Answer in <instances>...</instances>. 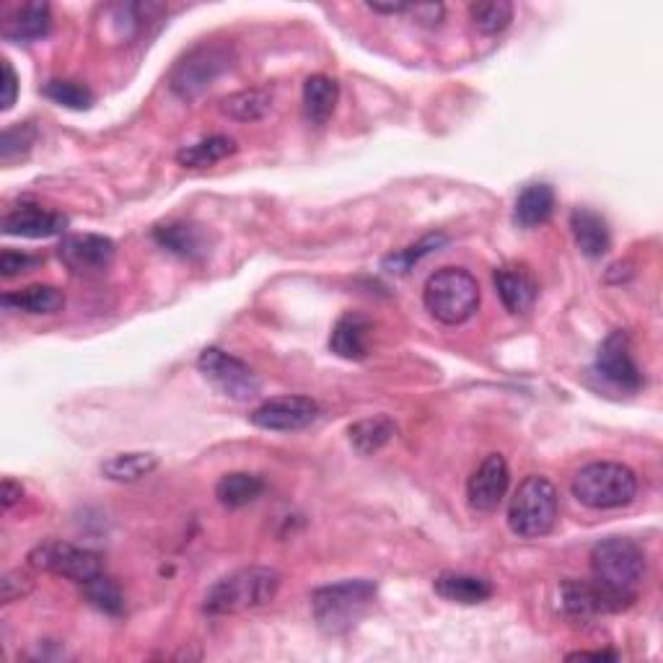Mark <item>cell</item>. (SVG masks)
<instances>
[{
    "instance_id": "31",
    "label": "cell",
    "mask_w": 663,
    "mask_h": 663,
    "mask_svg": "<svg viewBox=\"0 0 663 663\" xmlns=\"http://www.w3.org/2000/svg\"><path fill=\"white\" fill-rule=\"evenodd\" d=\"M83 596L88 599V604L96 606V610L104 614H112V617H120L124 612V596L120 591V586L114 583V580H109L107 576L88 580L86 586H83Z\"/></svg>"
},
{
    "instance_id": "21",
    "label": "cell",
    "mask_w": 663,
    "mask_h": 663,
    "mask_svg": "<svg viewBox=\"0 0 663 663\" xmlns=\"http://www.w3.org/2000/svg\"><path fill=\"white\" fill-rule=\"evenodd\" d=\"M154 239L166 249V252L177 254V257L200 260L207 254V237L200 226L192 224L158 226L154 231Z\"/></svg>"
},
{
    "instance_id": "35",
    "label": "cell",
    "mask_w": 663,
    "mask_h": 663,
    "mask_svg": "<svg viewBox=\"0 0 663 663\" xmlns=\"http://www.w3.org/2000/svg\"><path fill=\"white\" fill-rule=\"evenodd\" d=\"M39 265V254L16 252V249H3V254H0V275H3V278H16V275L32 273V269Z\"/></svg>"
},
{
    "instance_id": "5",
    "label": "cell",
    "mask_w": 663,
    "mask_h": 663,
    "mask_svg": "<svg viewBox=\"0 0 663 663\" xmlns=\"http://www.w3.org/2000/svg\"><path fill=\"white\" fill-rule=\"evenodd\" d=\"M559 503L557 490L547 477L531 474L521 482L508 506V527L521 539H539L550 534L557 523Z\"/></svg>"
},
{
    "instance_id": "38",
    "label": "cell",
    "mask_w": 663,
    "mask_h": 663,
    "mask_svg": "<svg viewBox=\"0 0 663 663\" xmlns=\"http://www.w3.org/2000/svg\"><path fill=\"white\" fill-rule=\"evenodd\" d=\"M16 94H19V79L16 73H13L11 62L3 60V96H0V109H3V112H9L13 104H16Z\"/></svg>"
},
{
    "instance_id": "37",
    "label": "cell",
    "mask_w": 663,
    "mask_h": 663,
    "mask_svg": "<svg viewBox=\"0 0 663 663\" xmlns=\"http://www.w3.org/2000/svg\"><path fill=\"white\" fill-rule=\"evenodd\" d=\"M407 13H412V19L418 21L420 26L435 29V26H438L441 21H444L446 9L441 3H418V5H410V11H407Z\"/></svg>"
},
{
    "instance_id": "41",
    "label": "cell",
    "mask_w": 663,
    "mask_h": 663,
    "mask_svg": "<svg viewBox=\"0 0 663 663\" xmlns=\"http://www.w3.org/2000/svg\"><path fill=\"white\" fill-rule=\"evenodd\" d=\"M568 659H570V661H576V659H580V661H586V659H593V661L612 659V661H617V659H619V653H614V651H578V653H570Z\"/></svg>"
},
{
    "instance_id": "27",
    "label": "cell",
    "mask_w": 663,
    "mask_h": 663,
    "mask_svg": "<svg viewBox=\"0 0 663 663\" xmlns=\"http://www.w3.org/2000/svg\"><path fill=\"white\" fill-rule=\"evenodd\" d=\"M233 154H237V141L233 137L210 135L192 145H184L177 154V161L186 166V169H203V166H213Z\"/></svg>"
},
{
    "instance_id": "4",
    "label": "cell",
    "mask_w": 663,
    "mask_h": 663,
    "mask_svg": "<svg viewBox=\"0 0 663 663\" xmlns=\"http://www.w3.org/2000/svg\"><path fill=\"white\" fill-rule=\"evenodd\" d=\"M423 301L433 320L456 327V324L472 320L477 306H480V286L467 269L444 267L427 278Z\"/></svg>"
},
{
    "instance_id": "30",
    "label": "cell",
    "mask_w": 663,
    "mask_h": 663,
    "mask_svg": "<svg viewBox=\"0 0 663 663\" xmlns=\"http://www.w3.org/2000/svg\"><path fill=\"white\" fill-rule=\"evenodd\" d=\"M469 19L472 24L487 37L503 34L514 21V3L508 0H480V3L469 5Z\"/></svg>"
},
{
    "instance_id": "3",
    "label": "cell",
    "mask_w": 663,
    "mask_h": 663,
    "mask_svg": "<svg viewBox=\"0 0 663 663\" xmlns=\"http://www.w3.org/2000/svg\"><path fill=\"white\" fill-rule=\"evenodd\" d=\"M572 497L593 510H612L630 506L638 495V477L630 467L617 461H593L586 465L570 482Z\"/></svg>"
},
{
    "instance_id": "40",
    "label": "cell",
    "mask_w": 663,
    "mask_h": 663,
    "mask_svg": "<svg viewBox=\"0 0 663 663\" xmlns=\"http://www.w3.org/2000/svg\"><path fill=\"white\" fill-rule=\"evenodd\" d=\"M365 9L373 13H386V16H397V13L410 11V3H369Z\"/></svg>"
},
{
    "instance_id": "25",
    "label": "cell",
    "mask_w": 663,
    "mask_h": 663,
    "mask_svg": "<svg viewBox=\"0 0 663 663\" xmlns=\"http://www.w3.org/2000/svg\"><path fill=\"white\" fill-rule=\"evenodd\" d=\"M158 467V456L148 451L112 454L101 461V474L112 482H137Z\"/></svg>"
},
{
    "instance_id": "9",
    "label": "cell",
    "mask_w": 663,
    "mask_h": 663,
    "mask_svg": "<svg viewBox=\"0 0 663 663\" xmlns=\"http://www.w3.org/2000/svg\"><path fill=\"white\" fill-rule=\"evenodd\" d=\"M559 601H563V610L568 617L593 619L599 617V614H617L630 610L635 601H638V593L610 589V586L599 583L596 578H568L559 586Z\"/></svg>"
},
{
    "instance_id": "7",
    "label": "cell",
    "mask_w": 663,
    "mask_h": 663,
    "mask_svg": "<svg viewBox=\"0 0 663 663\" xmlns=\"http://www.w3.org/2000/svg\"><path fill=\"white\" fill-rule=\"evenodd\" d=\"M233 55L224 45H200L195 50H190L182 60L177 62L174 71H171V92L179 99H197L200 94H205L213 86V81L220 79L228 68H231Z\"/></svg>"
},
{
    "instance_id": "18",
    "label": "cell",
    "mask_w": 663,
    "mask_h": 663,
    "mask_svg": "<svg viewBox=\"0 0 663 663\" xmlns=\"http://www.w3.org/2000/svg\"><path fill=\"white\" fill-rule=\"evenodd\" d=\"M495 290L501 296L503 306H506L510 314H523L534 306L539 286L537 280L531 278L527 269L521 267H501L495 269Z\"/></svg>"
},
{
    "instance_id": "13",
    "label": "cell",
    "mask_w": 663,
    "mask_h": 663,
    "mask_svg": "<svg viewBox=\"0 0 663 663\" xmlns=\"http://www.w3.org/2000/svg\"><path fill=\"white\" fill-rule=\"evenodd\" d=\"M58 254L75 275H101L112 267L117 257V244L101 233H71L60 241Z\"/></svg>"
},
{
    "instance_id": "1",
    "label": "cell",
    "mask_w": 663,
    "mask_h": 663,
    "mask_svg": "<svg viewBox=\"0 0 663 663\" xmlns=\"http://www.w3.org/2000/svg\"><path fill=\"white\" fill-rule=\"evenodd\" d=\"M282 576L275 568H241L224 576L205 593L203 610L213 617L260 610L278 596Z\"/></svg>"
},
{
    "instance_id": "11",
    "label": "cell",
    "mask_w": 663,
    "mask_h": 663,
    "mask_svg": "<svg viewBox=\"0 0 663 663\" xmlns=\"http://www.w3.org/2000/svg\"><path fill=\"white\" fill-rule=\"evenodd\" d=\"M593 373L599 378H604L606 384H612L614 389L622 391H638L642 386V373L635 363L632 350H630V335L627 332H612L596 352V361H593Z\"/></svg>"
},
{
    "instance_id": "6",
    "label": "cell",
    "mask_w": 663,
    "mask_h": 663,
    "mask_svg": "<svg viewBox=\"0 0 663 663\" xmlns=\"http://www.w3.org/2000/svg\"><path fill=\"white\" fill-rule=\"evenodd\" d=\"M648 570L646 550L627 537L601 539L591 547V572L610 589L638 593Z\"/></svg>"
},
{
    "instance_id": "28",
    "label": "cell",
    "mask_w": 663,
    "mask_h": 663,
    "mask_svg": "<svg viewBox=\"0 0 663 663\" xmlns=\"http://www.w3.org/2000/svg\"><path fill=\"white\" fill-rule=\"evenodd\" d=\"M273 109V92L269 88H244L226 96L220 104V112L237 122H257Z\"/></svg>"
},
{
    "instance_id": "26",
    "label": "cell",
    "mask_w": 663,
    "mask_h": 663,
    "mask_svg": "<svg viewBox=\"0 0 663 663\" xmlns=\"http://www.w3.org/2000/svg\"><path fill=\"white\" fill-rule=\"evenodd\" d=\"M262 493H265V482H262V477L249 472L224 474L216 485L218 503L226 508H244L249 503L257 501Z\"/></svg>"
},
{
    "instance_id": "17",
    "label": "cell",
    "mask_w": 663,
    "mask_h": 663,
    "mask_svg": "<svg viewBox=\"0 0 663 663\" xmlns=\"http://www.w3.org/2000/svg\"><path fill=\"white\" fill-rule=\"evenodd\" d=\"M52 29V13L47 3L16 5L3 21V39L9 41H37Z\"/></svg>"
},
{
    "instance_id": "8",
    "label": "cell",
    "mask_w": 663,
    "mask_h": 663,
    "mask_svg": "<svg viewBox=\"0 0 663 663\" xmlns=\"http://www.w3.org/2000/svg\"><path fill=\"white\" fill-rule=\"evenodd\" d=\"M26 559H29L32 568L62 576L79 586H86L88 580L99 578L104 572V563L96 552L75 547L71 542H60V539H47V542L37 544Z\"/></svg>"
},
{
    "instance_id": "12",
    "label": "cell",
    "mask_w": 663,
    "mask_h": 663,
    "mask_svg": "<svg viewBox=\"0 0 663 663\" xmlns=\"http://www.w3.org/2000/svg\"><path fill=\"white\" fill-rule=\"evenodd\" d=\"M316 418H320V405L311 397H303V394L267 399V402H262L257 410L249 414L252 425L275 433L303 431V427H309Z\"/></svg>"
},
{
    "instance_id": "33",
    "label": "cell",
    "mask_w": 663,
    "mask_h": 663,
    "mask_svg": "<svg viewBox=\"0 0 663 663\" xmlns=\"http://www.w3.org/2000/svg\"><path fill=\"white\" fill-rule=\"evenodd\" d=\"M444 244H446L444 233H431V237L420 239L418 244L407 246V249H402V252H397V254H389V257L384 260V269H389V273H397V275L410 273L412 265H418L420 260L427 257V254L435 252V249L444 246Z\"/></svg>"
},
{
    "instance_id": "32",
    "label": "cell",
    "mask_w": 663,
    "mask_h": 663,
    "mask_svg": "<svg viewBox=\"0 0 663 663\" xmlns=\"http://www.w3.org/2000/svg\"><path fill=\"white\" fill-rule=\"evenodd\" d=\"M41 94L47 96V99L60 104V107L75 109V112H83V109H88L94 104V94L92 88L83 86L79 81H50L45 88H41Z\"/></svg>"
},
{
    "instance_id": "20",
    "label": "cell",
    "mask_w": 663,
    "mask_h": 663,
    "mask_svg": "<svg viewBox=\"0 0 663 663\" xmlns=\"http://www.w3.org/2000/svg\"><path fill=\"white\" fill-rule=\"evenodd\" d=\"M329 350L345 361H363L369 355V322L361 314H345L332 329Z\"/></svg>"
},
{
    "instance_id": "16",
    "label": "cell",
    "mask_w": 663,
    "mask_h": 663,
    "mask_svg": "<svg viewBox=\"0 0 663 663\" xmlns=\"http://www.w3.org/2000/svg\"><path fill=\"white\" fill-rule=\"evenodd\" d=\"M570 231L580 254H586L589 260H599L610 252V224H606L604 216H599L596 210H591V207H576V210L570 213Z\"/></svg>"
},
{
    "instance_id": "2",
    "label": "cell",
    "mask_w": 663,
    "mask_h": 663,
    "mask_svg": "<svg viewBox=\"0 0 663 663\" xmlns=\"http://www.w3.org/2000/svg\"><path fill=\"white\" fill-rule=\"evenodd\" d=\"M376 593V583L369 578L340 580L311 593V612L322 632L342 635L365 617Z\"/></svg>"
},
{
    "instance_id": "36",
    "label": "cell",
    "mask_w": 663,
    "mask_h": 663,
    "mask_svg": "<svg viewBox=\"0 0 663 663\" xmlns=\"http://www.w3.org/2000/svg\"><path fill=\"white\" fill-rule=\"evenodd\" d=\"M34 580L26 576V572L21 570H11L5 572L3 580H0V599H3V604H13V601L24 599L26 593L32 591Z\"/></svg>"
},
{
    "instance_id": "39",
    "label": "cell",
    "mask_w": 663,
    "mask_h": 663,
    "mask_svg": "<svg viewBox=\"0 0 663 663\" xmlns=\"http://www.w3.org/2000/svg\"><path fill=\"white\" fill-rule=\"evenodd\" d=\"M21 495H24V487H21V482L13 480V477H5L3 480V508L9 510L16 506L21 501Z\"/></svg>"
},
{
    "instance_id": "10",
    "label": "cell",
    "mask_w": 663,
    "mask_h": 663,
    "mask_svg": "<svg viewBox=\"0 0 663 663\" xmlns=\"http://www.w3.org/2000/svg\"><path fill=\"white\" fill-rule=\"evenodd\" d=\"M197 369L220 394L237 399V402H249L260 394L257 373L239 358L228 355L220 348H205L197 358Z\"/></svg>"
},
{
    "instance_id": "22",
    "label": "cell",
    "mask_w": 663,
    "mask_h": 663,
    "mask_svg": "<svg viewBox=\"0 0 663 663\" xmlns=\"http://www.w3.org/2000/svg\"><path fill=\"white\" fill-rule=\"evenodd\" d=\"M340 86L329 75H311L303 83V114L311 124H324L335 112Z\"/></svg>"
},
{
    "instance_id": "19",
    "label": "cell",
    "mask_w": 663,
    "mask_h": 663,
    "mask_svg": "<svg viewBox=\"0 0 663 663\" xmlns=\"http://www.w3.org/2000/svg\"><path fill=\"white\" fill-rule=\"evenodd\" d=\"M433 589L441 599L465 606L482 604V601L493 596L490 580L480 576H467V572H441V576L433 580Z\"/></svg>"
},
{
    "instance_id": "23",
    "label": "cell",
    "mask_w": 663,
    "mask_h": 663,
    "mask_svg": "<svg viewBox=\"0 0 663 663\" xmlns=\"http://www.w3.org/2000/svg\"><path fill=\"white\" fill-rule=\"evenodd\" d=\"M555 213V190L550 184H529L516 200L514 220L521 228H537L547 224Z\"/></svg>"
},
{
    "instance_id": "15",
    "label": "cell",
    "mask_w": 663,
    "mask_h": 663,
    "mask_svg": "<svg viewBox=\"0 0 663 663\" xmlns=\"http://www.w3.org/2000/svg\"><path fill=\"white\" fill-rule=\"evenodd\" d=\"M68 224L71 220L58 210H47L41 205H21L3 216V233L24 239H50L60 237Z\"/></svg>"
},
{
    "instance_id": "24",
    "label": "cell",
    "mask_w": 663,
    "mask_h": 663,
    "mask_svg": "<svg viewBox=\"0 0 663 663\" xmlns=\"http://www.w3.org/2000/svg\"><path fill=\"white\" fill-rule=\"evenodd\" d=\"M5 311H24V314H55L65 306V296L55 286H29L24 290H13V293H3Z\"/></svg>"
},
{
    "instance_id": "34",
    "label": "cell",
    "mask_w": 663,
    "mask_h": 663,
    "mask_svg": "<svg viewBox=\"0 0 663 663\" xmlns=\"http://www.w3.org/2000/svg\"><path fill=\"white\" fill-rule=\"evenodd\" d=\"M37 141V130L34 124H13L3 133V141H0V161L5 166H11L13 161H21V158L29 156L32 145Z\"/></svg>"
},
{
    "instance_id": "14",
    "label": "cell",
    "mask_w": 663,
    "mask_h": 663,
    "mask_svg": "<svg viewBox=\"0 0 663 663\" xmlns=\"http://www.w3.org/2000/svg\"><path fill=\"white\" fill-rule=\"evenodd\" d=\"M508 482H510V472L506 459H503L501 454H490L467 482L469 506L480 510V514L495 510L508 493Z\"/></svg>"
},
{
    "instance_id": "29",
    "label": "cell",
    "mask_w": 663,
    "mask_h": 663,
    "mask_svg": "<svg viewBox=\"0 0 663 663\" xmlns=\"http://www.w3.org/2000/svg\"><path fill=\"white\" fill-rule=\"evenodd\" d=\"M394 433H397V427H394L391 420L384 418V414L382 418L358 420V423L350 425V431H348L350 444L355 446V451L363 456L382 451V448L394 438Z\"/></svg>"
}]
</instances>
